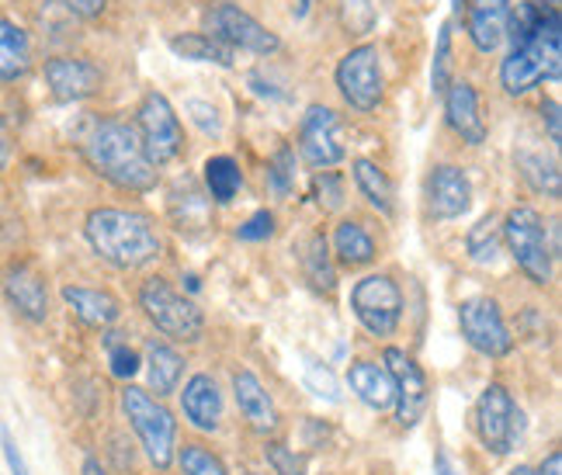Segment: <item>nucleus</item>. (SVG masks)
<instances>
[{"instance_id":"obj_1","label":"nucleus","mask_w":562,"mask_h":475,"mask_svg":"<svg viewBox=\"0 0 562 475\" xmlns=\"http://www.w3.org/2000/svg\"><path fill=\"white\" fill-rule=\"evenodd\" d=\"M83 236H88L91 250L101 261L119 271H139L164 253L157 223L133 208H91L88 219H83Z\"/></svg>"},{"instance_id":"obj_2","label":"nucleus","mask_w":562,"mask_h":475,"mask_svg":"<svg viewBox=\"0 0 562 475\" xmlns=\"http://www.w3.org/2000/svg\"><path fill=\"white\" fill-rule=\"evenodd\" d=\"M83 160L98 178L115 184L119 191L143 194L157 188V167L149 163L136 125L108 118L94 125V133L83 139Z\"/></svg>"},{"instance_id":"obj_3","label":"nucleus","mask_w":562,"mask_h":475,"mask_svg":"<svg viewBox=\"0 0 562 475\" xmlns=\"http://www.w3.org/2000/svg\"><path fill=\"white\" fill-rule=\"evenodd\" d=\"M122 414H125L128 427L136 430L149 465L160 468V472H167L170 465H175L178 420L154 393H146V388H136V385H125L122 388Z\"/></svg>"},{"instance_id":"obj_4","label":"nucleus","mask_w":562,"mask_h":475,"mask_svg":"<svg viewBox=\"0 0 562 475\" xmlns=\"http://www.w3.org/2000/svg\"><path fill=\"white\" fill-rule=\"evenodd\" d=\"M504 247L514 257L517 271H521L531 285H549L552 282V264L555 253L549 247V229L542 212L531 205H517L504 215L501 223Z\"/></svg>"},{"instance_id":"obj_5","label":"nucleus","mask_w":562,"mask_h":475,"mask_svg":"<svg viewBox=\"0 0 562 475\" xmlns=\"http://www.w3.org/2000/svg\"><path fill=\"white\" fill-rule=\"evenodd\" d=\"M139 309L170 340L194 343L205 333V313L170 285L167 278H146L139 285Z\"/></svg>"},{"instance_id":"obj_6","label":"nucleus","mask_w":562,"mask_h":475,"mask_svg":"<svg viewBox=\"0 0 562 475\" xmlns=\"http://www.w3.org/2000/svg\"><path fill=\"white\" fill-rule=\"evenodd\" d=\"M559 77H562V25L542 32L521 49H510V56L501 63V83L510 98H525L542 80H559Z\"/></svg>"},{"instance_id":"obj_7","label":"nucleus","mask_w":562,"mask_h":475,"mask_svg":"<svg viewBox=\"0 0 562 475\" xmlns=\"http://www.w3.org/2000/svg\"><path fill=\"white\" fill-rule=\"evenodd\" d=\"M475 434H480L483 448L493 455H510L525 438V414L517 409L507 385L490 382L483 388L480 403H475Z\"/></svg>"},{"instance_id":"obj_8","label":"nucleus","mask_w":562,"mask_h":475,"mask_svg":"<svg viewBox=\"0 0 562 475\" xmlns=\"http://www.w3.org/2000/svg\"><path fill=\"white\" fill-rule=\"evenodd\" d=\"M136 133H139L143 149H146V157L154 167H167L181 157L184 128H181L175 104H170L160 91L143 94V101L136 108Z\"/></svg>"},{"instance_id":"obj_9","label":"nucleus","mask_w":562,"mask_h":475,"mask_svg":"<svg viewBox=\"0 0 562 475\" xmlns=\"http://www.w3.org/2000/svg\"><path fill=\"white\" fill-rule=\"evenodd\" d=\"M205 25H209V35L220 38L233 53L240 49L254 56H271L281 49V38L268 25H261V21L247 14L240 4H229V0H220V4H212L205 11Z\"/></svg>"},{"instance_id":"obj_10","label":"nucleus","mask_w":562,"mask_h":475,"mask_svg":"<svg viewBox=\"0 0 562 475\" xmlns=\"http://www.w3.org/2000/svg\"><path fill=\"white\" fill-rule=\"evenodd\" d=\"M351 309L372 337H393L403 319V292L389 274H364L351 289Z\"/></svg>"},{"instance_id":"obj_11","label":"nucleus","mask_w":562,"mask_h":475,"mask_svg":"<svg viewBox=\"0 0 562 475\" xmlns=\"http://www.w3.org/2000/svg\"><path fill=\"white\" fill-rule=\"evenodd\" d=\"M337 91L361 115L375 112V108L382 104L385 77H382V63H379L375 46L364 42V46H355L337 63Z\"/></svg>"},{"instance_id":"obj_12","label":"nucleus","mask_w":562,"mask_h":475,"mask_svg":"<svg viewBox=\"0 0 562 475\" xmlns=\"http://www.w3.org/2000/svg\"><path fill=\"white\" fill-rule=\"evenodd\" d=\"M459 330L465 343L483 358H507L514 351V337L504 323V313L496 298L472 295L459 306Z\"/></svg>"},{"instance_id":"obj_13","label":"nucleus","mask_w":562,"mask_h":475,"mask_svg":"<svg viewBox=\"0 0 562 475\" xmlns=\"http://www.w3.org/2000/svg\"><path fill=\"white\" fill-rule=\"evenodd\" d=\"M299 157L313 170H330L348 157V146H344V122L334 108H327V104L306 108V115H302V125H299Z\"/></svg>"},{"instance_id":"obj_14","label":"nucleus","mask_w":562,"mask_h":475,"mask_svg":"<svg viewBox=\"0 0 562 475\" xmlns=\"http://www.w3.org/2000/svg\"><path fill=\"white\" fill-rule=\"evenodd\" d=\"M0 292L11 306L14 316H21L32 327H42L53 313V298H49V282L32 261H11L0 271Z\"/></svg>"},{"instance_id":"obj_15","label":"nucleus","mask_w":562,"mask_h":475,"mask_svg":"<svg viewBox=\"0 0 562 475\" xmlns=\"http://www.w3.org/2000/svg\"><path fill=\"white\" fill-rule=\"evenodd\" d=\"M389 375L396 382V423L400 427H417L424 409H427V399H430V385H427V375L420 372V364L409 358L406 351L400 348H385L382 354Z\"/></svg>"},{"instance_id":"obj_16","label":"nucleus","mask_w":562,"mask_h":475,"mask_svg":"<svg viewBox=\"0 0 562 475\" xmlns=\"http://www.w3.org/2000/svg\"><path fill=\"white\" fill-rule=\"evenodd\" d=\"M42 77H46L49 94L63 104L88 101V98L101 94V88H104L101 67L83 56H53V59H46V67H42Z\"/></svg>"},{"instance_id":"obj_17","label":"nucleus","mask_w":562,"mask_h":475,"mask_svg":"<svg viewBox=\"0 0 562 475\" xmlns=\"http://www.w3.org/2000/svg\"><path fill=\"white\" fill-rule=\"evenodd\" d=\"M424 199H427V215H430V219L451 223V219H459V215L469 212V205H472V181H469V174H465L462 167L438 163L435 170H430V178H427Z\"/></svg>"},{"instance_id":"obj_18","label":"nucleus","mask_w":562,"mask_h":475,"mask_svg":"<svg viewBox=\"0 0 562 475\" xmlns=\"http://www.w3.org/2000/svg\"><path fill=\"white\" fill-rule=\"evenodd\" d=\"M445 118L451 125L462 143L469 146H483L486 143V122L480 112V94L469 80H456L451 88L445 91Z\"/></svg>"},{"instance_id":"obj_19","label":"nucleus","mask_w":562,"mask_h":475,"mask_svg":"<svg viewBox=\"0 0 562 475\" xmlns=\"http://www.w3.org/2000/svg\"><path fill=\"white\" fill-rule=\"evenodd\" d=\"M181 409L194 430H205V434H215L223 423V393L215 385L212 375L199 372L184 382V393H181Z\"/></svg>"},{"instance_id":"obj_20","label":"nucleus","mask_w":562,"mask_h":475,"mask_svg":"<svg viewBox=\"0 0 562 475\" xmlns=\"http://www.w3.org/2000/svg\"><path fill=\"white\" fill-rule=\"evenodd\" d=\"M510 0H465V29L480 53H496L507 35Z\"/></svg>"},{"instance_id":"obj_21","label":"nucleus","mask_w":562,"mask_h":475,"mask_svg":"<svg viewBox=\"0 0 562 475\" xmlns=\"http://www.w3.org/2000/svg\"><path fill=\"white\" fill-rule=\"evenodd\" d=\"M63 302H67V309L91 330H112L122 316V302L108 289L63 285Z\"/></svg>"},{"instance_id":"obj_22","label":"nucleus","mask_w":562,"mask_h":475,"mask_svg":"<svg viewBox=\"0 0 562 475\" xmlns=\"http://www.w3.org/2000/svg\"><path fill=\"white\" fill-rule=\"evenodd\" d=\"M233 399H236L244 420L254 430H261V434H271V430H278V406H274L271 393L265 388V382L257 378L250 369L233 372Z\"/></svg>"},{"instance_id":"obj_23","label":"nucleus","mask_w":562,"mask_h":475,"mask_svg":"<svg viewBox=\"0 0 562 475\" xmlns=\"http://www.w3.org/2000/svg\"><path fill=\"white\" fill-rule=\"evenodd\" d=\"M562 25V11H559V0H521L517 8H510L507 14V35L514 49L528 46L531 38H538L549 29Z\"/></svg>"},{"instance_id":"obj_24","label":"nucleus","mask_w":562,"mask_h":475,"mask_svg":"<svg viewBox=\"0 0 562 475\" xmlns=\"http://www.w3.org/2000/svg\"><path fill=\"white\" fill-rule=\"evenodd\" d=\"M348 385L364 406L375 409V414H385V409L396 406V382L379 361H369V358L355 361L348 369Z\"/></svg>"},{"instance_id":"obj_25","label":"nucleus","mask_w":562,"mask_h":475,"mask_svg":"<svg viewBox=\"0 0 562 475\" xmlns=\"http://www.w3.org/2000/svg\"><path fill=\"white\" fill-rule=\"evenodd\" d=\"M184 375V358L178 348H170L167 340H146V378L149 393H157V399L178 393Z\"/></svg>"},{"instance_id":"obj_26","label":"nucleus","mask_w":562,"mask_h":475,"mask_svg":"<svg viewBox=\"0 0 562 475\" xmlns=\"http://www.w3.org/2000/svg\"><path fill=\"white\" fill-rule=\"evenodd\" d=\"M32 70V38L29 32L14 25L11 18L0 14V83H14Z\"/></svg>"},{"instance_id":"obj_27","label":"nucleus","mask_w":562,"mask_h":475,"mask_svg":"<svg viewBox=\"0 0 562 475\" xmlns=\"http://www.w3.org/2000/svg\"><path fill=\"white\" fill-rule=\"evenodd\" d=\"M167 208H170V219H175V226L181 233H191V229L209 226V208H212V202H209V194L199 184H194L191 178H181L175 184V191H170Z\"/></svg>"},{"instance_id":"obj_28","label":"nucleus","mask_w":562,"mask_h":475,"mask_svg":"<svg viewBox=\"0 0 562 475\" xmlns=\"http://www.w3.org/2000/svg\"><path fill=\"white\" fill-rule=\"evenodd\" d=\"M299 264H302V274H306V282L316 292H327L330 295L337 289L334 253H330L327 236H323V233H310L306 240L299 244Z\"/></svg>"},{"instance_id":"obj_29","label":"nucleus","mask_w":562,"mask_h":475,"mask_svg":"<svg viewBox=\"0 0 562 475\" xmlns=\"http://www.w3.org/2000/svg\"><path fill=\"white\" fill-rule=\"evenodd\" d=\"M170 53L191 59V63H215V67H233L236 53L229 46H223L220 38H212L209 32H184V35H170Z\"/></svg>"},{"instance_id":"obj_30","label":"nucleus","mask_w":562,"mask_h":475,"mask_svg":"<svg viewBox=\"0 0 562 475\" xmlns=\"http://www.w3.org/2000/svg\"><path fill=\"white\" fill-rule=\"evenodd\" d=\"M334 253L344 268H364V264L375 261V240L361 223L344 219L334 229Z\"/></svg>"},{"instance_id":"obj_31","label":"nucleus","mask_w":562,"mask_h":475,"mask_svg":"<svg viewBox=\"0 0 562 475\" xmlns=\"http://www.w3.org/2000/svg\"><path fill=\"white\" fill-rule=\"evenodd\" d=\"M351 170H355V184L364 194V202H369L382 215H393L396 212V202H393L396 194H393V181L385 178V170L375 160H364V157H358L351 163Z\"/></svg>"},{"instance_id":"obj_32","label":"nucleus","mask_w":562,"mask_h":475,"mask_svg":"<svg viewBox=\"0 0 562 475\" xmlns=\"http://www.w3.org/2000/svg\"><path fill=\"white\" fill-rule=\"evenodd\" d=\"M205 194H209V202H215V205H229L236 194H240V188H244V170H240V163H236L233 157H209L205 160Z\"/></svg>"},{"instance_id":"obj_33","label":"nucleus","mask_w":562,"mask_h":475,"mask_svg":"<svg viewBox=\"0 0 562 475\" xmlns=\"http://www.w3.org/2000/svg\"><path fill=\"white\" fill-rule=\"evenodd\" d=\"M501 247H504L501 219H496L493 212L483 215V219L465 233V253H469V261L480 264V268H493L496 261H501Z\"/></svg>"},{"instance_id":"obj_34","label":"nucleus","mask_w":562,"mask_h":475,"mask_svg":"<svg viewBox=\"0 0 562 475\" xmlns=\"http://www.w3.org/2000/svg\"><path fill=\"white\" fill-rule=\"evenodd\" d=\"M517 170H521V178L531 184V191L546 194V199L559 202L562 194V174H559V163L555 160H546V154H535V149H521L517 154Z\"/></svg>"},{"instance_id":"obj_35","label":"nucleus","mask_w":562,"mask_h":475,"mask_svg":"<svg viewBox=\"0 0 562 475\" xmlns=\"http://www.w3.org/2000/svg\"><path fill=\"white\" fill-rule=\"evenodd\" d=\"M451 70H456V49H451V21L438 29L435 63H430V91L445 94L451 88Z\"/></svg>"},{"instance_id":"obj_36","label":"nucleus","mask_w":562,"mask_h":475,"mask_svg":"<svg viewBox=\"0 0 562 475\" xmlns=\"http://www.w3.org/2000/svg\"><path fill=\"white\" fill-rule=\"evenodd\" d=\"M178 465L184 475H229L226 465L220 462V455H212V451L199 441H191L184 448H178Z\"/></svg>"},{"instance_id":"obj_37","label":"nucleus","mask_w":562,"mask_h":475,"mask_svg":"<svg viewBox=\"0 0 562 475\" xmlns=\"http://www.w3.org/2000/svg\"><path fill=\"white\" fill-rule=\"evenodd\" d=\"M379 21L372 0H340V25L348 35H369Z\"/></svg>"},{"instance_id":"obj_38","label":"nucleus","mask_w":562,"mask_h":475,"mask_svg":"<svg viewBox=\"0 0 562 475\" xmlns=\"http://www.w3.org/2000/svg\"><path fill=\"white\" fill-rule=\"evenodd\" d=\"M268 188L278 194V199H289L295 188V154L289 146H281L278 154L268 163Z\"/></svg>"},{"instance_id":"obj_39","label":"nucleus","mask_w":562,"mask_h":475,"mask_svg":"<svg viewBox=\"0 0 562 475\" xmlns=\"http://www.w3.org/2000/svg\"><path fill=\"white\" fill-rule=\"evenodd\" d=\"M115 337H119V333H108V337H104L108 364H112V375H115V378L128 382V378H133V375L143 369V361H139V354H136L133 348H128V343H119Z\"/></svg>"},{"instance_id":"obj_40","label":"nucleus","mask_w":562,"mask_h":475,"mask_svg":"<svg viewBox=\"0 0 562 475\" xmlns=\"http://www.w3.org/2000/svg\"><path fill=\"white\" fill-rule=\"evenodd\" d=\"M265 459H268L274 475H306V459L295 455V451L289 444H281V441L265 444Z\"/></svg>"},{"instance_id":"obj_41","label":"nucleus","mask_w":562,"mask_h":475,"mask_svg":"<svg viewBox=\"0 0 562 475\" xmlns=\"http://www.w3.org/2000/svg\"><path fill=\"white\" fill-rule=\"evenodd\" d=\"M306 385H310L313 396L327 399V403H340V382H337V375L327 369V364L306 361Z\"/></svg>"},{"instance_id":"obj_42","label":"nucleus","mask_w":562,"mask_h":475,"mask_svg":"<svg viewBox=\"0 0 562 475\" xmlns=\"http://www.w3.org/2000/svg\"><path fill=\"white\" fill-rule=\"evenodd\" d=\"M274 236V212L268 208H257L250 219L236 229V240H244V244H265Z\"/></svg>"},{"instance_id":"obj_43","label":"nucleus","mask_w":562,"mask_h":475,"mask_svg":"<svg viewBox=\"0 0 562 475\" xmlns=\"http://www.w3.org/2000/svg\"><path fill=\"white\" fill-rule=\"evenodd\" d=\"M313 191H316V202L327 212L344 205V181L334 174V170H319L316 181H313Z\"/></svg>"},{"instance_id":"obj_44","label":"nucleus","mask_w":562,"mask_h":475,"mask_svg":"<svg viewBox=\"0 0 562 475\" xmlns=\"http://www.w3.org/2000/svg\"><path fill=\"white\" fill-rule=\"evenodd\" d=\"M184 112L191 115V122L199 125L205 136H223V118H220V112H215V104H209V101H188Z\"/></svg>"},{"instance_id":"obj_45","label":"nucleus","mask_w":562,"mask_h":475,"mask_svg":"<svg viewBox=\"0 0 562 475\" xmlns=\"http://www.w3.org/2000/svg\"><path fill=\"white\" fill-rule=\"evenodd\" d=\"M0 451H4L11 475H29V462H25V455H21V448H18V441L8 427H0Z\"/></svg>"},{"instance_id":"obj_46","label":"nucleus","mask_w":562,"mask_h":475,"mask_svg":"<svg viewBox=\"0 0 562 475\" xmlns=\"http://www.w3.org/2000/svg\"><path fill=\"white\" fill-rule=\"evenodd\" d=\"M542 125L549 128L552 149H559L562 146V115H559V101L555 98H546L542 101Z\"/></svg>"},{"instance_id":"obj_47","label":"nucleus","mask_w":562,"mask_h":475,"mask_svg":"<svg viewBox=\"0 0 562 475\" xmlns=\"http://www.w3.org/2000/svg\"><path fill=\"white\" fill-rule=\"evenodd\" d=\"M63 4H67L70 14H77V18H83V21H91V18H98V14H104L108 0H63Z\"/></svg>"},{"instance_id":"obj_48","label":"nucleus","mask_w":562,"mask_h":475,"mask_svg":"<svg viewBox=\"0 0 562 475\" xmlns=\"http://www.w3.org/2000/svg\"><path fill=\"white\" fill-rule=\"evenodd\" d=\"M11 157H14V143H11V133H8L4 125H0V170H8Z\"/></svg>"},{"instance_id":"obj_49","label":"nucleus","mask_w":562,"mask_h":475,"mask_svg":"<svg viewBox=\"0 0 562 475\" xmlns=\"http://www.w3.org/2000/svg\"><path fill=\"white\" fill-rule=\"evenodd\" d=\"M538 475H562V451H549V459L535 468Z\"/></svg>"},{"instance_id":"obj_50","label":"nucleus","mask_w":562,"mask_h":475,"mask_svg":"<svg viewBox=\"0 0 562 475\" xmlns=\"http://www.w3.org/2000/svg\"><path fill=\"white\" fill-rule=\"evenodd\" d=\"M435 475H459V468H456V462H451V455L441 448L438 455H435Z\"/></svg>"},{"instance_id":"obj_51","label":"nucleus","mask_w":562,"mask_h":475,"mask_svg":"<svg viewBox=\"0 0 562 475\" xmlns=\"http://www.w3.org/2000/svg\"><path fill=\"white\" fill-rule=\"evenodd\" d=\"M80 475H108V468L94 455H88V459H83V465H80Z\"/></svg>"},{"instance_id":"obj_52","label":"nucleus","mask_w":562,"mask_h":475,"mask_svg":"<svg viewBox=\"0 0 562 475\" xmlns=\"http://www.w3.org/2000/svg\"><path fill=\"white\" fill-rule=\"evenodd\" d=\"M510 475H538V472H535L531 465H517V468H514Z\"/></svg>"},{"instance_id":"obj_53","label":"nucleus","mask_w":562,"mask_h":475,"mask_svg":"<svg viewBox=\"0 0 562 475\" xmlns=\"http://www.w3.org/2000/svg\"><path fill=\"white\" fill-rule=\"evenodd\" d=\"M451 8H456V14H462L465 11V0H451Z\"/></svg>"}]
</instances>
